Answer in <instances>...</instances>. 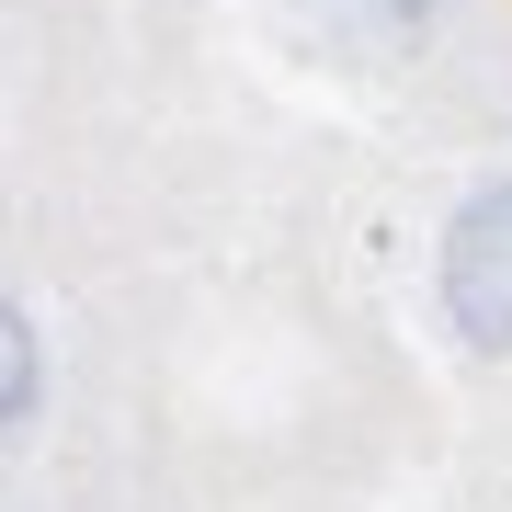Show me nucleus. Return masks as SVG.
Returning a JSON list of instances; mask_svg holds the SVG:
<instances>
[{"label": "nucleus", "mask_w": 512, "mask_h": 512, "mask_svg": "<svg viewBox=\"0 0 512 512\" xmlns=\"http://www.w3.org/2000/svg\"><path fill=\"white\" fill-rule=\"evenodd\" d=\"M444 319L467 353H512V171H490L444 228Z\"/></svg>", "instance_id": "nucleus-1"}, {"label": "nucleus", "mask_w": 512, "mask_h": 512, "mask_svg": "<svg viewBox=\"0 0 512 512\" xmlns=\"http://www.w3.org/2000/svg\"><path fill=\"white\" fill-rule=\"evenodd\" d=\"M444 12H456V0H296L308 46H330L342 69H410V57L444 35Z\"/></svg>", "instance_id": "nucleus-2"}, {"label": "nucleus", "mask_w": 512, "mask_h": 512, "mask_svg": "<svg viewBox=\"0 0 512 512\" xmlns=\"http://www.w3.org/2000/svg\"><path fill=\"white\" fill-rule=\"evenodd\" d=\"M35 387H46V353H35V330H23V308L0 296V433L35 410Z\"/></svg>", "instance_id": "nucleus-3"}]
</instances>
